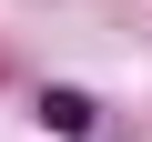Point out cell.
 <instances>
[{
	"label": "cell",
	"mask_w": 152,
	"mask_h": 142,
	"mask_svg": "<svg viewBox=\"0 0 152 142\" xmlns=\"http://www.w3.org/2000/svg\"><path fill=\"white\" fill-rule=\"evenodd\" d=\"M41 122H51V132H91V102H81V91H51Z\"/></svg>",
	"instance_id": "cell-1"
}]
</instances>
